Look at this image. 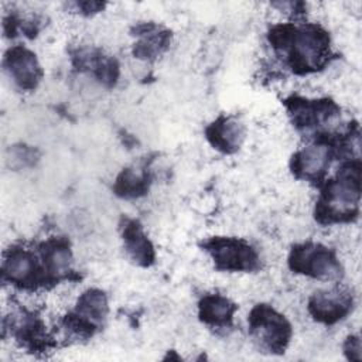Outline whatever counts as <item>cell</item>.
Listing matches in <instances>:
<instances>
[{"label": "cell", "mask_w": 362, "mask_h": 362, "mask_svg": "<svg viewBox=\"0 0 362 362\" xmlns=\"http://www.w3.org/2000/svg\"><path fill=\"white\" fill-rule=\"evenodd\" d=\"M274 48L287 52L290 65L297 72H310L322 66L329 54V37L318 25L300 28L279 25L270 31Z\"/></svg>", "instance_id": "1"}, {"label": "cell", "mask_w": 362, "mask_h": 362, "mask_svg": "<svg viewBox=\"0 0 362 362\" xmlns=\"http://www.w3.org/2000/svg\"><path fill=\"white\" fill-rule=\"evenodd\" d=\"M361 194V164H345L335 180L329 181L317 205L315 216L325 223L349 221L358 212Z\"/></svg>", "instance_id": "2"}, {"label": "cell", "mask_w": 362, "mask_h": 362, "mask_svg": "<svg viewBox=\"0 0 362 362\" xmlns=\"http://www.w3.org/2000/svg\"><path fill=\"white\" fill-rule=\"evenodd\" d=\"M249 327L260 346L273 354L284 352L291 339V325L287 318L267 304H259L250 311Z\"/></svg>", "instance_id": "3"}, {"label": "cell", "mask_w": 362, "mask_h": 362, "mask_svg": "<svg viewBox=\"0 0 362 362\" xmlns=\"http://www.w3.org/2000/svg\"><path fill=\"white\" fill-rule=\"evenodd\" d=\"M288 266L293 272L313 277L331 280L341 274V264L335 253L320 243H301L291 249Z\"/></svg>", "instance_id": "4"}, {"label": "cell", "mask_w": 362, "mask_h": 362, "mask_svg": "<svg viewBox=\"0 0 362 362\" xmlns=\"http://www.w3.org/2000/svg\"><path fill=\"white\" fill-rule=\"evenodd\" d=\"M216 269L225 272H249L259 266L256 250L239 238H212L205 243Z\"/></svg>", "instance_id": "5"}, {"label": "cell", "mask_w": 362, "mask_h": 362, "mask_svg": "<svg viewBox=\"0 0 362 362\" xmlns=\"http://www.w3.org/2000/svg\"><path fill=\"white\" fill-rule=\"evenodd\" d=\"M45 269H41L34 253L23 249L13 247L4 256L3 276L11 284L21 287H35L44 281Z\"/></svg>", "instance_id": "6"}, {"label": "cell", "mask_w": 362, "mask_h": 362, "mask_svg": "<svg viewBox=\"0 0 362 362\" xmlns=\"http://www.w3.org/2000/svg\"><path fill=\"white\" fill-rule=\"evenodd\" d=\"M4 69L23 90H33L42 78L35 54L24 47H13L4 55Z\"/></svg>", "instance_id": "7"}, {"label": "cell", "mask_w": 362, "mask_h": 362, "mask_svg": "<svg viewBox=\"0 0 362 362\" xmlns=\"http://www.w3.org/2000/svg\"><path fill=\"white\" fill-rule=\"evenodd\" d=\"M352 308V296L341 288L318 291L308 301V313L318 322L331 325L341 321Z\"/></svg>", "instance_id": "8"}, {"label": "cell", "mask_w": 362, "mask_h": 362, "mask_svg": "<svg viewBox=\"0 0 362 362\" xmlns=\"http://www.w3.org/2000/svg\"><path fill=\"white\" fill-rule=\"evenodd\" d=\"M122 238L127 255L140 266H150L156 259L154 246L144 233L140 223L134 219H126L122 226Z\"/></svg>", "instance_id": "9"}, {"label": "cell", "mask_w": 362, "mask_h": 362, "mask_svg": "<svg viewBox=\"0 0 362 362\" xmlns=\"http://www.w3.org/2000/svg\"><path fill=\"white\" fill-rule=\"evenodd\" d=\"M329 165V151L324 144L304 147L293 157V171L308 180H318Z\"/></svg>", "instance_id": "10"}, {"label": "cell", "mask_w": 362, "mask_h": 362, "mask_svg": "<svg viewBox=\"0 0 362 362\" xmlns=\"http://www.w3.org/2000/svg\"><path fill=\"white\" fill-rule=\"evenodd\" d=\"M206 137L215 148L233 153L243 140V126L233 117H219L208 126Z\"/></svg>", "instance_id": "11"}, {"label": "cell", "mask_w": 362, "mask_h": 362, "mask_svg": "<svg viewBox=\"0 0 362 362\" xmlns=\"http://www.w3.org/2000/svg\"><path fill=\"white\" fill-rule=\"evenodd\" d=\"M199 318L204 324L212 327H228L233 320V314L236 311V305L221 294H209L205 296L199 301Z\"/></svg>", "instance_id": "12"}, {"label": "cell", "mask_w": 362, "mask_h": 362, "mask_svg": "<svg viewBox=\"0 0 362 362\" xmlns=\"http://www.w3.org/2000/svg\"><path fill=\"white\" fill-rule=\"evenodd\" d=\"M337 110L331 100H304L294 99L290 105L293 120L300 127H311L328 119Z\"/></svg>", "instance_id": "13"}, {"label": "cell", "mask_w": 362, "mask_h": 362, "mask_svg": "<svg viewBox=\"0 0 362 362\" xmlns=\"http://www.w3.org/2000/svg\"><path fill=\"white\" fill-rule=\"evenodd\" d=\"M107 298L102 290L89 288L83 291L78 301L75 315L89 325L92 329L96 328V324L102 322L107 315Z\"/></svg>", "instance_id": "14"}, {"label": "cell", "mask_w": 362, "mask_h": 362, "mask_svg": "<svg viewBox=\"0 0 362 362\" xmlns=\"http://www.w3.org/2000/svg\"><path fill=\"white\" fill-rule=\"evenodd\" d=\"M44 269L54 276H61L69 270L71 266V249L65 240L52 239L48 240L42 249Z\"/></svg>", "instance_id": "15"}, {"label": "cell", "mask_w": 362, "mask_h": 362, "mask_svg": "<svg viewBox=\"0 0 362 362\" xmlns=\"http://www.w3.org/2000/svg\"><path fill=\"white\" fill-rule=\"evenodd\" d=\"M148 188L147 175L144 173L136 171L134 168L123 170L116 178L115 191L123 198H136L143 195Z\"/></svg>", "instance_id": "16"}, {"label": "cell", "mask_w": 362, "mask_h": 362, "mask_svg": "<svg viewBox=\"0 0 362 362\" xmlns=\"http://www.w3.org/2000/svg\"><path fill=\"white\" fill-rule=\"evenodd\" d=\"M168 33H158L153 27L143 33V38L134 45V55L143 59H153L167 48Z\"/></svg>", "instance_id": "17"}, {"label": "cell", "mask_w": 362, "mask_h": 362, "mask_svg": "<svg viewBox=\"0 0 362 362\" xmlns=\"http://www.w3.org/2000/svg\"><path fill=\"white\" fill-rule=\"evenodd\" d=\"M344 352L349 361H361V339L356 335H349L344 344Z\"/></svg>", "instance_id": "18"}]
</instances>
